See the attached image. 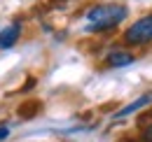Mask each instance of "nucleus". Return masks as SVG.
Segmentation results:
<instances>
[{
  "label": "nucleus",
  "mask_w": 152,
  "mask_h": 142,
  "mask_svg": "<svg viewBox=\"0 0 152 142\" xmlns=\"http://www.w3.org/2000/svg\"><path fill=\"white\" fill-rule=\"evenodd\" d=\"M126 7L124 5H117V2H105V5H96L91 7L84 19H87V30L91 33H103V30H110L115 26H119L124 19H126Z\"/></svg>",
  "instance_id": "nucleus-1"
},
{
  "label": "nucleus",
  "mask_w": 152,
  "mask_h": 142,
  "mask_svg": "<svg viewBox=\"0 0 152 142\" xmlns=\"http://www.w3.org/2000/svg\"><path fill=\"white\" fill-rule=\"evenodd\" d=\"M124 42L131 44V47L150 44L152 42V14L140 17L138 21H133L131 26L126 28V33H124Z\"/></svg>",
  "instance_id": "nucleus-2"
},
{
  "label": "nucleus",
  "mask_w": 152,
  "mask_h": 142,
  "mask_svg": "<svg viewBox=\"0 0 152 142\" xmlns=\"http://www.w3.org/2000/svg\"><path fill=\"white\" fill-rule=\"evenodd\" d=\"M19 37H21V21H14V23L0 28V49H10V47H14Z\"/></svg>",
  "instance_id": "nucleus-3"
},
{
  "label": "nucleus",
  "mask_w": 152,
  "mask_h": 142,
  "mask_svg": "<svg viewBox=\"0 0 152 142\" xmlns=\"http://www.w3.org/2000/svg\"><path fill=\"white\" fill-rule=\"evenodd\" d=\"M105 63H108V68H124V65H131L133 63V56L129 51H124V49H113L108 54Z\"/></svg>",
  "instance_id": "nucleus-4"
},
{
  "label": "nucleus",
  "mask_w": 152,
  "mask_h": 142,
  "mask_svg": "<svg viewBox=\"0 0 152 142\" xmlns=\"http://www.w3.org/2000/svg\"><path fill=\"white\" fill-rule=\"evenodd\" d=\"M152 103V93H148V96H140L138 100H133V103H129L126 107H122L119 112H115V119H124V117H129V114H133V112H138L140 107L150 105Z\"/></svg>",
  "instance_id": "nucleus-5"
},
{
  "label": "nucleus",
  "mask_w": 152,
  "mask_h": 142,
  "mask_svg": "<svg viewBox=\"0 0 152 142\" xmlns=\"http://www.w3.org/2000/svg\"><path fill=\"white\" fill-rule=\"evenodd\" d=\"M143 140L145 142H152V124H148L143 128Z\"/></svg>",
  "instance_id": "nucleus-6"
},
{
  "label": "nucleus",
  "mask_w": 152,
  "mask_h": 142,
  "mask_svg": "<svg viewBox=\"0 0 152 142\" xmlns=\"http://www.w3.org/2000/svg\"><path fill=\"white\" fill-rule=\"evenodd\" d=\"M10 138V128L7 126H0V140H7Z\"/></svg>",
  "instance_id": "nucleus-7"
}]
</instances>
